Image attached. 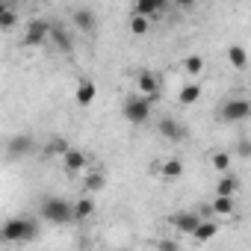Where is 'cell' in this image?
Wrapping results in <instances>:
<instances>
[{
	"label": "cell",
	"mask_w": 251,
	"mask_h": 251,
	"mask_svg": "<svg viewBox=\"0 0 251 251\" xmlns=\"http://www.w3.org/2000/svg\"><path fill=\"white\" fill-rule=\"evenodd\" d=\"M39 233V222L27 216H12L0 225V239L3 242H30Z\"/></svg>",
	"instance_id": "obj_1"
},
{
	"label": "cell",
	"mask_w": 251,
	"mask_h": 251,
	"mask_svg": "<svg viewBox=\"0 0 251 251\" xmlns=\"http://www.w3.org/2000/svg\"><path fill=\"white\" fill-rule=\"evenodd\" d=\"M42 219L45 222H50V225H68V222H74V213H71V201H65V198H59V195H48V198H42Z\"/></svg>",
	"instance_id": "obj_2"
},
{
	"label": "cell",
	"mask_w": 251,
	"mask_h": 251,
	"mask_svg": "<svg viewBox=\"0 0 251 251\" xmlns=\"http://www.w3.org/2000/svg\"><path fill=\"white\" fill-rule=\"evenodd\" d=\"M151 106L154 100L151 98H130V100H124V118H127L130 124H145L151 118Z\"/></svg>",
	"instance_id": "obj_3"
},
{
	"label": "cell",
	"mask_w": 251,
	"mask_h": 251,
	"mask_svg": "<svg viewBox=\"0 0 251 251\" xmlns=\"http://www.w3.org/2000/svg\"><path fill=\"white\" fill-rule=\"evenodd\" d=\"M33 151H36V139H33L30 133H15V136L6 142L9 160H27V157H33Z\"/></svg>",
	"instance_id": "obj_4"
},
{
	"label": "cell",
	"mask_w": 251,
	"mask_h": 251,
	"mask_svg": "<svg viewBox=\"0 0 251 251\" xmlns=\"http://www.w3.org/2000/svg\"><path fill=\"white\" fill-rule=\"evenodd\" d=\"M48 36H50V24L48 21H30L21 42H24V48H42V45H48Z\"/></svg>",
	"instance_id": "obj_5"
},
{
	"label": "cell",
	"mask_w": 251,
	"mask_h": 251,
	"mask_svg": "<svg viewBox=\"0 0 251 251\" xmlns=\"http://www.w3.org/2000/svg\"><path fill=\"white\" fill-rule=\"evenodd\" d=\"M248 115H251V103H248L245 98H230V100L222 103V118H225L227 124H233V121H245Z\"/></svg>",
	"instance_id": "obj_6"
},
{
	"label": "cell",
	"mask_w": 251,
	"mask_h": 251,
	"mask_svg": "<svg viewBox=\"0 0 251 251\" xmlns=\"http://www.w3.org/2000/svg\"><path fill=\"white\" fill-rule=\"evenodd\" d=\"M151 172L160 175V180H177V177L183 175V160H180V157H166V160L154 163Z\"/></svg>",
	"instance_id": "obj_7"
},
{
	"label": "cell",
	"mask_w": 251,
	"mask_h": 251,
	"mask_svg": "<svg viewBox=\"0 0 251 251\" xmlns=\"http://www.w3.org/2000/svg\"><path fill=\"white\" fill-rule=\"evenodd\" d=\"M157 133L163 139H169V142H183L186 139V127H183L177 118H169V115L157 121Z\"/></svg>",
	"instance_id": "obj_8"
},
{
	"label": "cell",
	"mask_w": 251,
	"mask_h": 251,
	"mask_svg": "<svg viewBox=\"0 0 251 251\" xmlns=\"http://www.w3.org/2000/svg\"><path fill=\"white\" fill-rule=\"evenodd\" d=\"M136 89H139V95L157 100V98H160V77H157L154 71H139V74H136Z\"/></svg>",
	"instance_id": "obj_9"
},
{
	"label": "cell",
	"mask_w": 251,
	"mask_h": 251,
	"mask_svg": "<svg viewBox=\"0 0 251 251\" xmlns=\"http://www.w3.org/2000/svg\"><path fill=\"white\" fill-rule=\"evenodd\" d=\"M59 160H62V166H65L68 175H80V172H86V166H89V154H86V151H77V148H68Z\"/></svg>",
	"instance_id": "obj_10"
},
{
	"label": "cell",
	"mask_w": 251,
	"mask_h": 251,
	"mask_svg": "<svg viewBox=\"0 0 251 251\" xmlns=\"http://www.w3.org/2000/svg\"><path fill=\"white\" fill-rule=\"evenodd\" d=\"M169 222H172V227H175V230H180V233H192V230H195V225L201 222V216H198V213H192V210H183V213H175Z\"/></svg>",
	"instance_id": "obj_11"
},
{
	"label": "cell",
	"mask_w": 251,
	"mask_h": 251,
	"mask_svg": "<svg viewBox=\"0 0 251 251\" xmlns=\"http://www.w3.org/2000/svg\"><path fill=\"white\" fill-rule=\"evenodd\" d=\"M95 95H98L95 80H80L77 83V92H74V100H77V106H92L95 103Z\"/></svg>",
	"instance_id": "obj_12"
},
{
	"label": "cell",
	"mask_w": 251,
	"mask_h": 251,
	"mask_svg": "<svg viewBox=\"0 0 251 251\" xmlns=\"http://www.w3.org/2000/svg\"><path fill=\"white\" fill-rule=\"evenodd\" d=\"M71 213H74V222H86L95 213V201L89 198V192H83V198L71 201Z\"/></svg>",
	"instance_id": "obj_13"
},
{
	"label": "cell",
	"mask_w": 251,
	"mask_h": 251,
	"mask_svg": "<svg viewBox=\"0 0 251 251\" xmlns=\"http://www.w3.org/2000/svg\"><path fill=\"white\" fill-rule=\"evenodd\" d=\"M216 233H219V225H216V222H210V219H204V216H201V222H198V225H195V230H192V233H189V236H192V239H195V242H210V239H213V236H216Z\"/></svg>",
	"instance_id": "obj_14"
},
{
	"label": "cell",
	"mask_w": 251,
	"mask_h": 251,
	"mask_svg": "<svg viewBox=\"0 0 251 251\" xmlns=\"http://www.w3.org/2000/svg\"><path fill=\"white\" fill-rule=\"evenodd\" d=\"M74 24H77V30H80V33H95L98 18H95V12H92V9H74Z\"/></svg>",
	"instance_id": "obj_15"
},
{
	"label": "cell",
	"mask_w": 251,
	"mask_h": 251,
	"mask_svg": "<svg viewBox=\"0 0 251 251\" xmlns=\"http://www.w3.org/2000/svg\"><path fill=\"white\" fill-rule=\"evenodd\" d=\"M236 189H239V177L227 169V172H222V177H219V183H216V195H236Z\"/></svg>",
	"instance_id": "obj_16"
},
{
	"label": "cell",
	"mask_w": 251,
	"mask_h": 251,
	"mask_svg": "<svg viewBox=\"0 0 251 251\" xmlns=\"http://www.w3.org/2000/svg\"><path fill=\"white\" fill-rule=\"evenodd\" d=\"M48 42H53V48H56V50H62V53H71V50H74V42H71V36H68L65 30H59V27H50V36H48Z\"/></svg>",
	"instance_id": "obj_17"
},
{
	"label": "cell",
	"mask_w": 251,
	"mask_h": 251,
	"mask_svg": "<svg viewBox=\"0 0 251 251\" xmlns=\"http://www.w3.org/2000/svg\"><path fill=\"white\" fill-rule=\"evenodd\" d=\"M233 210H236V204H233V195H216L213 198V204H210V213H216V216H233Z\"/></svg>",
	"instance_id": "obj_18"
},
{
	"label": "cell",
	"mask_w": 251,
	"mask_h": 251,
	"mask_svg": "<svg viewBox=\"0 0 251 251\" xmlns=\"http://www.w3.org/2000/svg\"><path fill=\"white\" fill-rule=\"evenodd\" d=\"M106 186L103 172H83V192H100Z\"/></svg>",
	"instance_id": "obj_19"
},
{
	"label": "cell",
	"mask_w": 251,
	"mask_h": 251,
	"mask_svg": "<svg viewBox=\"0 0 251 251\" xmlns=\"http://www.w3.org/2000/svg\"><path fill=\"white\" fill-rule=\"evenodd\" d=\"M227 62H230L236 71H245V65H248V50H245L242 45H230V48H227Z\"/></svg>",
	"instance_id": "obj_20"
},
{
	"label": "cell",
	"mask_w": 251,
	"mask_h": 251,
	"mask_svg": "<svg viewBox=\"0 0 251 251\" xmlns=\"http://www.w3.org/2000/svg\"><path fill=\"white\" fill-rule=\"evenodd\" d=\"M177 100H180L183 106H192V103H198V100H201V86H198V83H186V86H180V92H177Z\"/></svg>",
	"instance_id": "obj_21"
},
{
	"label": "cell",
	"mask_w": 251,
	"mask_h": 251,
	"mask_svg": "<svg viewBox=\"0 0 251 251\" xmlns=\"http://www.w3.org/2000/svg\"><path fill=\"white\" fill-rule=\"evenodd\" d=\"M68 148H71V145H68L65 139H59V136H56V139H50V142L45 145V151H42V157H45V160H53V157H62V154H65Z\"/></svg>",
	"instance_id": "obj_22"
},
{
	"label": "cell",
	"mask_w": 251,
	"mask_h": 251,
	"mask_svg": "<svg viewBox=\"0 0 251 251\" xmlns=\"http://www.w3.org/2000/svg\"><path fill=\"white\" fill-rule=\"evenodd\" d=\"M210 163H213V169L222 175V172H227V169L233 166V157H230L227 151H213V154H210Z\"/></svg>",
	"instance_id": "obj_23"
},
{
	"label": "cell",
	"mask_w": 251,
	"mask_h": 251,
	"mask_svg": "<svg viewBox=\"0 0 251 251\" xmlns=\"http://www.w3.org/2000/svg\"><path fill=\"white\" fill-rule=\"evenodd\" d=\"M15 24H18L15 9L6 6V3H0V30H15Z\"/></svg>",
	"instance_id": "obj_24"
},
{
	"label": "cell",
	"mask_w": 251,
	"mask_h": 251,
	"mask_svg": "<svg viewBox=\"0 0 251 251\" xmlns=\"http://www.w3.org/2000/svg\"><path fill=\"white\" fill-rule=\"evenodd\" d=\"M148 30H151V21H148L145 15H136V12H133V15H130V33H133V36H145Z\"/></svg>",
	"instance_id": "obj_25"
},
{
	"label": "cell",
	"mask_w": 251,
	"mask_h": 251,
	"mask_svg": "<svg viewBox=\"0 0 251 251\" xmlns=\"http://www.w3.org/2000/svg\"><path fill=\"white\" fill-rule=\"evenodd\" d=\"M183 68L192 74V77H198V74H204V56H198V53H192V56H186L183 59Z\"/></svg>",
	"instance_id": "obj_26"
},
{
	"label": "cell",
	"mask_w": 251,
	"mask_h": 251,
	"mask_svg": "<svg viewBox=\"0 0 251 251\" xmlns=\"http://www.w3.org/2000/svg\"><path fill=\"white\" fill-rule=\"evenodd\" d=\"M157 248H166V251H175V248H177V242H172V239H163V242H157Z\"/></svg>",
	"instance_id": "obj_27"
},
{
	"label": "cell",
	"mask_w": 251,
	"mask_h": 251,
	"mask_svg": "<svg viewBox=\"0 0 251 251\" xmlns=\"http://www.w3.org/2000/svg\"><path fill=\"white\" fill-rule=\"evenodd\" d=\"M248 151H251V145H248V142H239V148H236V154H239V157H248Z\"/></svg>",
	"instance_id": "obj_28"
},
{
	"label": "cell",
	"mask_w": 251,
	"mask_h": 251,
	"mask_svg": "<svg viewBox=\"0 0 251 251\" xmlns=\"http://www.w3.org/2000/svg\"><path fill=\"white\" fill-rule=\"evenodd\" d=\"M175 3H177L180 9H186V6H192V3H195V0H175Z\"/></svg>",
	"instance_id": "obj_29"
}]
</instances>
